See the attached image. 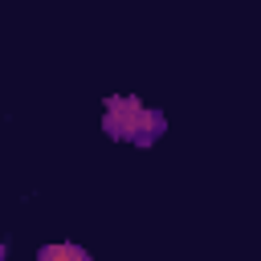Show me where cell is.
Here are the masks:
<instances>
[{"label": "cell", "mask_w": 261, "mask_h": 261, "mask_svg": "<svg viewBox=\"0 0 261 261\" xmlns=\"http://www.w3.org/2000/svg\"><path fill=\"white\" fill-rule=\"evenodd\" d=\"M102 130H106L110 139H122V143H135V147H151V143L167 130V118H163L159 110L143 106L139 98L114 94V98H106Z\"/></svg>", "instance_id": "1"}, {"label": "cell", "mask_w": 261, "mask_h": 261, "mask_svg": "<svg viewBox=\"0 0 261 261\" xmlns=\"http://www.w3.org/2000/svg\"><path fill=\"white\" fill-rule=\"evenodd\" d=\"M37 257L41 261H90V249H82V245H41Z\"/></svg>", "instance_id": "2"}]
</instances>
